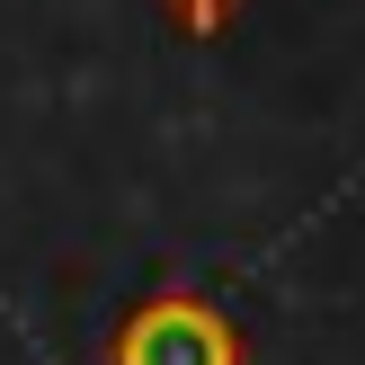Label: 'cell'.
Returning a JSON list of instances; mask_svg holds the SVG:
<instances>
[{"label": "cell", "mask_w": 365, "mask_h": 365, "mask_svg": "<svg viewBox=\"0 0 365 365\" xmlns=\"http://www.w3.org/2000/svg\"><path fill=\"white\" fill-rule=\"evenodd\" d=\"M107 365H250V339L223 303L170 285V294H143L107 330Z\"/></svg>", "instance_id": "obj_1"}, {"label": "cell", "mask_w": 365, "mask_h": 365, "mask_svg": "<svg viewBox=\"0 0 365 365\" xmlns=\"http://www.w3.org/2000/svg\"><path fill=\"white\" fill-rule=\"evenodd\" d=\"M160 9L178 18V36H196V45H205V36L232 27V9H241V0H160Z\"/></svg>", "instance_id": "obj_2"}]
</instances>
